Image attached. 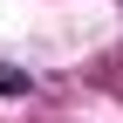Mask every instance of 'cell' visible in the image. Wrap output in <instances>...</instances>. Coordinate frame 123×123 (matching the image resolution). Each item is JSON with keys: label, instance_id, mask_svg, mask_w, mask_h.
<instances>
[{"label": "cell", "instance_id": "obj_1", "mask_svg": "<svg viewBox=\"0 0 123 123\" xmlns=\"http://www.w3.org/2000/svg\"><path fill=\"white\" fill-rule=\"evenodd\" d=\"M0 96H34V75L14 68V62H0Z\"/></svg>", "mask_w": 123, "mask_h": 123}]
</instances>
